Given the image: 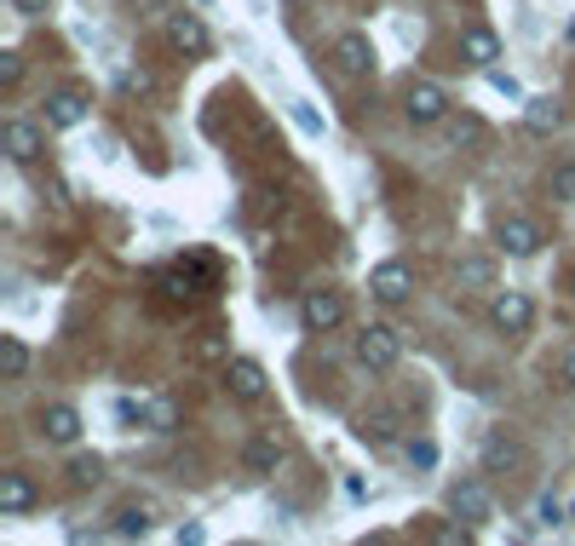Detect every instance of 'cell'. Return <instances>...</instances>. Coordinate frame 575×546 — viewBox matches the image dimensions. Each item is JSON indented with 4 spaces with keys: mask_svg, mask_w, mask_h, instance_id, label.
I'll return each instance as SVG.
<instances>
[{
    "mask_svg": "<svg viewBox=\"0 0 575 546\" xmlns=\"http://www.w3.org/2000/svg\"><path fill=\"white\" fill-rule=\"evenodd\" d=\"M535 518H541L547 529H558V524H564V506L552 501V495H541V501H535Z\"/></svg>",
    "mask_w": 575,
    "mask_h": 546,
    "instance_id": "cell-31",
    "label": "cell"
},
{
    "mask_svg": "<svg viewBox=\"0 0 575 546\" xmlns=\"http://www.w3.org/2000/svg\"><path fill=\"white\" fill-rule=\"evenodd\" d=\"M489 322H495L501 334H529V322H535V299L518 294V288H506V294L489 299Z\"/></svg>",
    "mask_w": 575,
    "mask_h": 546,
    "instance_id": "cell-6",
    "label": "cell"
},
{
    "mask_svg": "<svg viewBox=\"0 0 575 546\" xmlns=\"http://www.w3.org/2000/svg\"><path fill=\"white\" fill-rule=\"evenodd\" d=\"M449 506H455L460 524H472V529H483L489 518H495V495H489L478 478H460L455 489H449Z\"/></svg>",
    "mask_w": 575,
    "mask_h": 546,
    "instance_id": "cell-3",
    "label": "cell"
},
{
    "mask_svg": "<svg viewBox=\"0 0 575 546\" xmlns=\"http://www.w3.org/2000/svg\"><path fill=\"white\" fill-rule=\"evenodd\" d=\"M282 455H288V449H282V437H276V432H259V437L248 443V455H242V460H248V472L271 478L276 466H282Z\"/></svg>",
    "mask_w": 575,
    "mask_h": 546,
    "instance_id": "cell-15",
    "label": "cell"
},
{
    "mask_svg": "<svg viewBox=\"0 0 575 546\" xmlns=\"http://www.w3.org/2000/svg\"><path fill=\"white\" fill-rule=\"evenodd\" d=\"M81 121H87V98H81V92H52V98H46V127L69 133V127H81Z\"/></svg>",
    "mask_w": 575,
    "mask_h": 546,
    "instance_id": "cell-13",
    "label": "cell"
},
{
    "mask_svg": "<svg viewBox=\"0 0 575 546\" xmlns=\"http://www.w3.org/2000/svg\"><path fill=\"white\" fill-rule=\"evenodd\" d=\"M41 501V489L29 472H0V518H23V512H35Z\"/></svg>",
    "mask_w": 575,
    "mask_h": 546,
    "instance_id": "cell-8",
    "label": "cell"
},
{
    "mask_svg": "<svg viewBox=\"0 0 575 546\" xmlns=\"http://www.w3.org/2000/svg\"><path fill=\"white\" fill-rule=\"evenodd\" d=\"M518 466H529L524 443H512V437H489L483 443V472H518Z\"/></svg>",
    "mask_w": 575,
    "mask_h": 546,
    "instance_id": "cell-14",
    "label": "cell"
},
{
    "mask_svg": "<svg viewBox=\"0 0 575 546\" xmlns=\"http://www.w3.org/2000/svg\"><path fill=\"white\" fill-rule=\"evenodd\" d=\"M334 69L351 75V81H363L368 69H374V46H368V35H340V41H334Z\"/></svg>",
    "mask_w": 575,
    "mask_h": 546,
    "instance_id": "cell-10",
    "label": "cell"
},
{
    "mask_svg": "<svg viewBox=\"0 0 575 546\" xmlns=\"http://www.w3.org/2000/svg\"><path fill=\"white\" fill-rule=\"evenodd\" d=\"M403 455H409V466L432 472V466H437V443H432V437H409V449H403Z\"/></svg>",
    "mask_w": 575,
    "mask_h": 546,
    "instance_id": "cell-25",
    "label": "cell"
},
{
    "mask_svg": "<svg viewBox=\"0 0 575 546\" xmlns=\"http://www.w3.org/2000/svg\"><path fill=\"white\" fill-rule=\"evenodd\" d=\"M12 6H18L23 18H41V12H46V0H12Z\"/></svg>",
    "mask_w": 575,
    "mask_h": 546,
    "instance_id": "cell-33",
    "label": "cell"
},
{
    "mask_svg": "<svg viewBox=\"0 0 575 546\" xmlns=\"http://www.w3.org/2000/svg\"><path fill=\"white\" fill-rule=\"evenodd\" d=\"M455 282L460 288H489V282H495V265H489L483 253H466V259L455 265Z\"/></svg>",
    "mask_w": 575,
    "mask_h": 546,
    "instance_id": "cell-19",
    "label": "cell"
},
{
    "mask_svg": "<svg viewBox=\"0 0 575 546\" xmlns=\"http://www.w3.org/2000/svg\"><path fill=\"white\" fill-rule=\"evenodd\" d=\"M150 518H156V506H121V512H115V535H121V541H133V535H150Z\"/></svg>",
    "mask_w": 575,
    "mask_h": 546,
    "instance_id": "cell-18",
    "label": "cell"
},
{
    "mask_svg": "<svg viewBox=\"0 0 575 546\" xmlns=\"http://www.w3.org/2000/svg\"><path fill=\"white\" fill-rule=\"evenodd\" d=\"M121 426H150V397H121Z\"/></svg>",
    "mask_w": 575,
    "mask_h": 546,
    "instance_id": "cell-26",
    "label": "cell"
},
{
    "mask_svg": "<svg viewBox=\"0 0 575 546\" xmlns=\"http://www.w3.org/2000/svg\"><path fill=\"white\" fill-rule=\"evenodd\" d=\"M460 58H466V64H478V69H489L495 58H501V35H495V29H483V23H466V29H460Z\"/></svg>",
    "mask_w": 575,
    "mask_h": 546,
    "instance_id": "cell-12",
    "label": "cell"
},
{
    "mask_svg": "<svg viewBox=\"0 0 575 546\" xmlns=\"http://www.w3.org/2000/svg\"><path fill=\"white\" fill-rule=\"evenodd\" d=\"M18 81H23V52L6 46V52H0V87H18Z\"/></svg>",
    "mask_w": 575,
    "mask_h": 546,
    "instance_id": "cell-28",
    "label": "cell"
},
{
    "mask_svg": "<svg viewBox=\"0 0 575 546\" xmlns=\"http://www.w3.org/2000/svg\"><path fill=\"white\" fill-rule=\"evenodd\" d=\"M173 420H179V409H173L167 397H156V403H150V432H173Z\"/></svg>",
    "mask_w": 575,
    "mask_h": 546,
    "instance_id": "cell-29",
    "label": "cell"
},
{
    "mask_svg": "<svg viewBox=\"0 0 575 546\" xmlns=\"http://www.w3.org/2000/svg\"><path fill=\"white\" fill-rule=\"evenodd\" d=\"M524 127H529V133H552V127H558V104H552V98H529V104H524Z\"/></svg>",
    "mask_w": 575,
    "mask_h": 546,
    "instance_id": "cell-20",
    "label": "cell"
},
{
    "mask_svg": "<svg viewBox=\"0 0 575 546\" xmlns=\"http://www.w3.org/2000/svg\"><path fill=\"white\" fill-rule=\"evenodd\" d=\"M391 426H397L391 414H368V420H363V426H357V432H363L368 443H374V449H386V443H391Z\"/></svg>",
    "mask_w": 575,
    "mask_h": 546,
    "instance_id": "cell-24",
    "label": "cell"
},
{
    "mask_svg": "<svg viewBox=\"0 0 575 546\" xmlns=\"http://www.w3.org/2000/svg\"><path fill=\"white\" fill-rule=\"evenodd\" d=\"M167 46H173V52H190V58H202L207 46V23L196 18V12H173V18H167Z\"/></svg>",
    "mask_w": 575,
    "mask_h": 546,
    "instance_id": "cell-9",
    "label": "cell"
},
{
    "mask_svg": "<svg viewBox=\"0 0 575 546\" xmlns=\"http://www.w3.org/2000/svg\"><path fill=\"white\" fill-rule=\"evenodd\" d=\"M403 115H409L414 127H437L449 115V92L437 87V81H414L409 98H403Z\"/></svg>",
    "mask_w": 575,
    "mask_h": 546,
    "instance_id": "cell-5",
    "label": "cell"
},
{
    "mask_svg": "<svg viewBox=\"0 0 575 546\" xmlns=\"http://www.w3.org/2000/svg\"><path fill=\"white\" fill-rule=\"evenodd\" d=\"M6 156L35 161L41 156V127H35V121H6Z\"/></svg>",
    "mask_w": 575,
    "mask_h": 546,
    "instance_id": "cell-17",
    "label": "cell"
},
{
    "mask_svg": "<svg viewBox=\"0 0 575 546\" xmlns=\"http://www.w3.org/2000/svg\"><path fill=\"white\" fill-rule=\"evenodd\" d=\"M397 357H403V334H397V328L374 322V328H363V334H357V363H363V368L386 374V368H397Z\"/></svg>",
    "mask_w": 575,
    "mask_h": 546,
    "instance_id": "cell-1",
    "label": "cell"
},
{
    "mask_svg": "<svg viewBox=\"0 0 575 546\" xmlns=\"http://www.w3.org/2000/svg\"><path fill=\"white\" fill-rule=\"evenodd\" d=\"M570 35H575V29H570Z\"/></svg>",
    "mask_w": 575,
    "mask_h": 546,
    "instance_id": "cell-34",
    "label": "cell"
},
{
    "mask_svg": "<svg viewBox=\"0 0 575 546\" xmlns=\"http://www.w3.org/2000/svg\"><path fill=\"white\" fill-rule=\"evenodd\" d=\"M483 138H489V133H483L478 115H460V121H455V144H483Z\"/></svg>",
    "mask_w": 575,
    "mask_h": 546,
    "instance_id": "cell-30",
    "label": "cell"
},
{
    "mask_svg": "<svg viewBox=\"0 0 575 546\" xmlns=\"http://www.w3.org/2000/svg\"><path fill=\"white\" fill-rule=\"evenodd\" d=\"M368 294L380 299V305H403L414 294V271L403 259H386V265H374V276H368Z\"/></svg>",
    "mask_w": 575,
    "mask_h": 546,
    "instance_id": "cell-7",
    "label": "cell"
},
{
    "mask_svg": "<svg viewBox=\"0 0 575 546\" xmlns=\"http://www.w3.org/2000/svg\"><path fill=\"white\" fill-rule=\"evenodd\" d=\"M558 386L575 391V351H564V363H558Z\"/></svg>",
    "mask_w": 575,
    "mask_h": 546,
    "instance_id": "cell-32",
    "label": "cell"
},
{
    "mask_svg": "<svg viewBox=\"0 0 575 546\" xmlns=\"http://www.w3.org/2000/svg\"><path fill=\"white\" fill-rule=\"evenodd\" d=\"M98 478H104V460H98V455H75V466H69V483H75V489H92Z\"/></svg>",
    "mask_w": 575,
    "mask_h": 546,
    "instance_id": "cell-22",
    "label": "cell"
},
{
    "mask_svg": "<svg viewBox=\"0 0 575 546\" xmlns=\"http://www.w3.org/2000/svg\"><path fill=\"white\" fill-rule=\"evenodd\" d=\"M495 236H501V248L512 253V259H535V253H541V242H547V230L535 225L529 213H501Z\"/></svg>",
    "mask_w": 575,
    "mask_h": 546,
    "instance_id": "cell-2",
    "label": "cell"
},
{
    "mask_svg": "<svg viewBox=\"0 0 575 546\" xmlns=\"http://www.w3.org/2000/svg\"><path fill=\"white\" fill-rule=\"evenodd\" d=\"M41 432H46V443H75L81 437V414L69 409V403H52L41 414Z\"/></svg>",
    "mask_w": 575,
    "mask_h": 546,
    "instance_id": "cell-16",
    "label": "cell"
},
{
    "mask_svg": "<svg viewBox=\"0 0 575 546\" xmlns=\"http://www.w3.org/2000/svg\"><path fill=\"white\" fill-rule=\"evenodd\" d=\"M299 322H305L311 334H328V328L345 322V299L334 294V288H311V294L299 299Z\"/></svg>",
    "mask_w": 575,
    "mask_h": 546,
    "instance_id": "cell-4",
    "label": "cell"
},
{
    "mask_svg": "<svg viewBox=\"0 0 575 546\" xmlns=\"http://www.w3.org/2000/svg\"><path fill=\"white\" fill-rule=\"evenodd\" d=\"M225 380H230V397H236V403H259V397H265V368L253 363V357L225 363Z\"/></svg>",
    "mask_w": 575,
    "mask_h": 546,
    "instance_id": "cell-11",
    "label": "cell"
},
{
    "mask_svg": "<svg viewBox=\"0 0 575 546\" xmlns=\"http://www.w3.org/2000/svg\"><path fill=\"white\" fill-rule=\"evenodd\" d=\"M196 363H230V340L225 334H207V340L196 345Z\"/></svg>",
    "mask_w": 575,
    "mask_h": 546,
    "instance_id": "cell-27",
    "label": "cell"
},
{
    "mask_svg": "<svg viewBox=\"0 0 575 546\" xmlns=\"http://www.w3.org/2000/svg\"><path fill=\"white\" fill-rule=\"evenodd\" d=\"M0 357H6V374H12V380L29 374V345H23L18 334H6V340H0Z\"/></svg>",
    "mask_w": 575,
    "mask_h": 546,
    "instance_id": "cell-21",
    "label": "cell"
},
{
    "mask_svg": "<svg viewBox=\"0 0 575 546\" xmlns=\"http://www.w3.org/2000/svg\"><path fill=\"white\" fill-rule=\"evenodd\" d=\"M547 190L558 196V202H575V161H558L547 173Z\"/></svg>",
    "mask_w": 575,
    "mask_h": 546,
    "instance_id": "cell-23",
    "label": "cell"
}]
</instances>
